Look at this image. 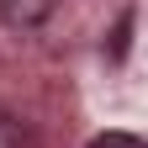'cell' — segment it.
<instances>
[{
  "instance_id": "1",
  "label": "cell",
  "mask_w": 148,
  "mask_h": 148,
  "mask_svg": "<svg viewBox=\"0 0 148 148\" xmlns=\"http://www.w3.org/2000/svg\"><path fill=\"white\" fill-rule=\"evenodd\" d=\"M58 0H0V21L5 27H42Z\"/></svg>"
},
{
  "instance_id": "2",
  "label": "cell",
  "mask_w": 148,
  "mask_h": 148,
  "mask_svg": "<svg viewBox=\"0 0 148 148\" xmlns=\"http://www.w3.org/2000/svg\"><path fill=\"white\" fill-rule=\"evenodd\" d=\"M0 148H32V138H27V127L11 116V111H0Z\"/></svg>"
},
{
  "instance_id": "3",
  "label": "cell",
  "mask_w": 148,
  "mask_h": 148,
  "mask_svg": "<svg viewBox=\"0 0 148 148\" xmlns=\"http://www.w3.org/2000/svg\"><path fill=\"white\" fill-rule=\"evenodd\" d=\"M90 148H143V138H132V132H101V138H90Z\"/></svg>"
}]
</instances>
